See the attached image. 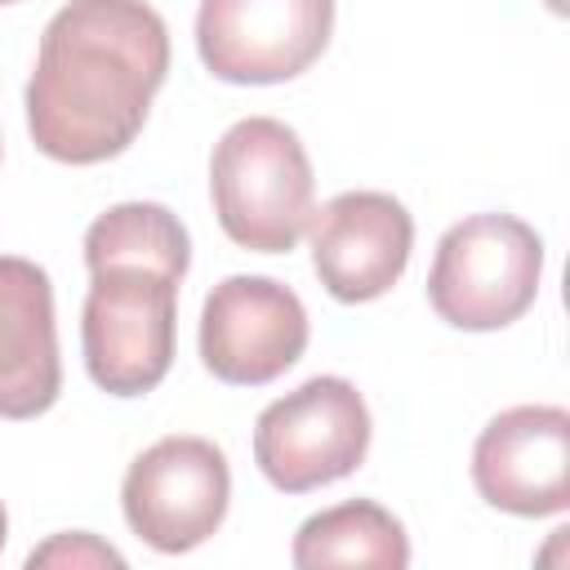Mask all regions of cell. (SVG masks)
<instances>
[{
  "label": "cell",
  "mask_w": 570,
  "mask_h": 570,
  "mask_svg": "<svg viewBox=\"0 0 570 570\" xmlns=\"http://www.w3.org/2000/svg\"><path fill=\"white\" fill-rule=\"evenodd\" d=\"M169 76V31L147 0H67L27 80L31 142L62 165L120 156Z\"/></svg>",
  "instance_id": "6da1fadb"
},
{
  "label": "cell",
  "mask_w": 570,
  "mask_h": 570,
  "mask_svg": "<svg viewBox=\"0 0 570 570\" xmlns=\"http://www.w3.org/2000/svg\"><path fill=\"white\" fill-rule=\"evenodd\" d=\"M312 160L276 116L236 120L209 156V196L227 240L254 254H289L312 218Z\"/></svg>",
  "instance_id": "7a4b0ae2"
},
{
  "label": "cell",
  "mask_w": 570,
  "mask_h": 570,
  "mask_svg": "<svg viewBox=\"0 0 570 570\" xmlns=\"http://www.w3.org/2000/svg\"><path fill=\"white\" fill-rule=\"evenodd\" d=\"M543 240L517 214H472L436 240L428 303L454 330H503L539 298Z\"/></svg>",
  "instance_id": "3957f363"
},
{
  "label": "cell",
  "mask_w": 570,
  "mask_h": 570,
  "mask_svg": "<svg viewBox=\"0 0 570 570\" xmlns=\"http://www.w3.org/2000/svg\"><path fill=\"white\" fill-rule=\"evenodd\" d=\"M80 307V347L89 379L111 396H142L160 387L174 365L178 285L174 276L138 263L89 272Z\"/></svg>",
  "instance_id": "277c9868"
},
{
  "label": "cell",
  "mask_w": 570,
  "mask_h": 570,
  "mask_svg": "<svg viewBox=\"0 0 570 570\" xmlns=\"http://www.w3.org/2000/svg\"><path fill=\"white\" fill-rule=\"evenodd\" d=\"M370 450V410L356 383L316 374L294 392L276 396L254 423V463L285 490L307 494L352 476Z\"/></svg>",
  "instance_id": "5b68a950"
},
{
  "label": "cell",
  "mask_w": 570,
  "mask_h": 570,
  "mask_svg": "<svg viewBox=\"0 0 570 570\" xmlns=\"http://www.w3.org/2000/svg\"><path fill=\"white\" fill-rule=\"evenodd\" d=\"M227 454L205 436H160L147 445L120 485L129 530L156 552L200 548L227 517Z\"/></svg>",
  "instance_id": "8992f818"
},
{
  "label": "cell",
  "mask_w": 570,
  "mask_h": 570,
  "mask_svg": "<svg viewBox=\"0 0 570 570\" xmlns=\"http://www.w3.org/2000/svg\"><path fill=\"white\" fill-rule=\"evenodd\" d=\"M334 0H200L196 53L227 85H281L330 45Z\"/></svg>",
  "instance_id": "52a82bcc"
},
{
  "label": "cell",
  "mask_w": 570,
  "mask_h": 570,
  "mask_svg": "<svg viewBox=\"0 0 570 570\" xmlns=\"http://www.w3.org/2000/svg\"><path fill=\"white\" fill-rule=\"evenodd\" d=\"M307 347L303 298L272 276H227L200 307V361L232 387L281 379Z\"/></svg>",
  "instance_id": "ba28073f"
},
{
  "label": "cell",
  "mask_w": 570,
  "mask_h": 570,
  "mask_svg": "<svg viewBox=\"0 0 570 570\" xmlns=\"http://www.w3.org/2000/svg\"><path fill=\"white\" fill-rule=\"evenodd\" d=\"M476 494L512 517H557L570 508V414L561 405H512L472 445Z\"/></svg>",
  "instance_id": "9c48e42d"
},
{
  "label": "cell",
  "mask_w": 570,
  "mask_h": 570,
  "mask_svg": "<svg viewBox=\"0 0 570 570\" xmlns=\"http://www.w3.org/2000/svg\"><path fill=\"white\" fill-rule=\"evenodd\" d=\"M312 267L338 303L387 294L414 249V218L387 191H338L307 218Z\"/></svg>",
  "instance_id": "30bf717a"
},
{
  "label": "cell",
  "mask_w": 570,
  "mask_h": 570,
  "mask_svg": "<svg viewBox=\"0 0 570 570\" xmlns=\"http://www.w3.org/2000/svg\"><path fill=\"white\" fill-rule=\"evenodd\" d=\"M62 392L53 285L31 258L0 254V419H36Z\"/></svg>",
  "instance_id": "8fae6325"
},
{
  "label": "cell",
  "mask_w": 570,
  "mask_h": 570,
  "mask_svg": "<svg viewBox=\"0 0 570 570\" xmlns=\"http://www.w3.org/2000/svg\"><path fill=\"white\" fill-rule=\"evenodd\" d=\"M294 566L321 570V566H374V570H401L410 566V539L405 525L374 499H347L338 508H325L307 517L294 534Z\"/></svg>",
  "instance_id": "7c38bea8"
},
{
  "label": "cell",
  "mask_w": 570,
  "mask_h": 570,
  "mask_svg": "<svg viewBox=\"0 0 570 570\" xmlns=\"http://www.w3.org/2000/svg\"><path fill=\"white\" fill-rule=\"evenodd\" d=\"M85 263H89V272L116 267V263H138V267H156V272L183 281L191 267V240L174 209H165L156 200H125L89 223Z\"/></svg>",
  "instance_id": "4fadbf2b"
},
{
  "label": "cell",
  "mask_w": 570,
  "mask_h": 570,
  "mask_svg": "<svg viewBox=\"0 0 570 570\" xmlns=\"http://www.w3.org/2000/svg\"><path fill=\"white\" fill-rule=\"evenodd\" d=\"M27 566H31V570H36V566H71V570H80V566H125V557H120L111 543H102L98 534L71 530V534H53L49 543L31 548Z\"/></svg>",
  "instance_id": "5bb4252c"
},
{
  "label": "cell",
  "mask_w": 570,
  "mask_h": 570,
  "mask_svg": "<svg viewBox=\"0 0 570 570\" xmlns=\"http://www.w3.org/2000/svg\"><path fill=\"white\" fill-rule=\"evenodd\" d=\"M4 539H9V517H4V503H0V548H4Z\"/></svg>",
  "instance_id": "9a60e30c"
},
{
  "label": "cell",
  "mask_w": 570,
  "mask_h": 570,
  "mask_svg": "<svg viewBox=\"0 0 570 570\" xmlns=\"http://www.w3.org/2000/svg\"><path fill=\"white\" fill-rule=\"evenodd\" d=\"M548 9H552V13H566V0H548Z\"/></svg>",
  "instance_id": "2e32d148"
},
{
  "label": "cell",
  "mask_w": 570,
  "mask_h": 570,
  "mask_svg": "<svg viewBox=\"0 0 570 570\" xmlns=\"http://www.w3.org/2000/svg\"><path fill=\"white\" fill-rule=\"evenodd\" d=\"M0 4H13V0H0Z\"/></svg>",
  "instance_id": "e0dca14e"
}]
</instances>
